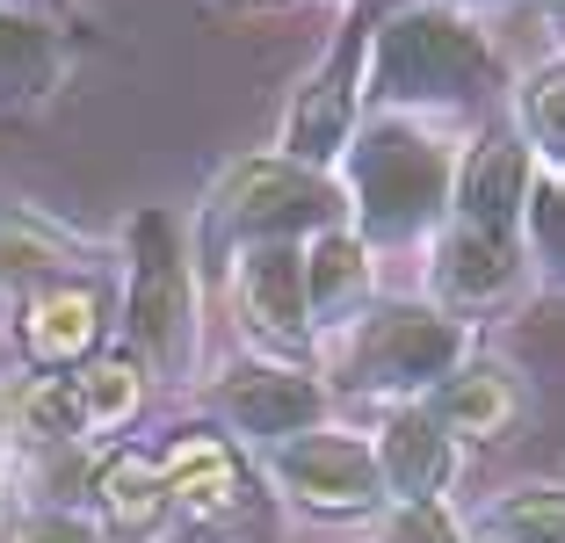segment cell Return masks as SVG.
Masks as SVG:
<instances>
[{
  "mask_svg": "<svg viewBox=\"0 0 565 543\" xmlns=\"http://www.w3.org/2000/svg\"><path fill=\"white\" fill-rule=\"evenodd\" d=\"M8 543H102V529L87 522V514L58 508V500H44V508L15 514V529H8Z\"/></svg>",
  "mask_w": 565,
  "mask_h": 543,
  "instance_id": "obj_23",
  "label": "cell"
},
{
  "mask_svg": "<svg viewBox=\"0 0 565 543\" xmlns=\"http://www.w3.org/2000/svg\"><path fill=\"white\" fill-rule=\"evenodd\" d=\"M66 254H73V239H58L51 225H36L22 211L0 217V283H44Z\"/></svg>",
  "mask_w": 565,
  "mask_h": 543,
  "instance_id": "obj_19",
  "label": "cell"
},
{
  "mask_svg": "<svg viewBox=\"0 0 565 543\" xmlns=\"http://www.w3.org/2000/svg\"><path fill=\"white\" fill-rule=\"evenodd\" d=\"M493 529L508 543H565V486H530V493L500 500Z\"/></svg>",
  "mask_w": 565,
  "mask_h": 543,
  "instance_id": "obj_21",
  "label": "cell"
},
{
  "mask_svg": "<svg viewBox=\"0 0 565 543\" xmlns=\"http://www.w3.org/2000/svg\"><path fill=\"white\" fill-rule=\"evenodd\" d=\"M0 8H30V0H0Z\"/></svg>",
  "mask_w": 565,
  "mask_h": 543,
  "instance_id": "obj_26",
  "label": "cell"
},
{
  "mask_svg": "<svg viewBox=\"0 0 565 543\" xmlns=\"http://www.w3.org/2000/svg\"><path fill=\"white\" fill-rule=\"evenodd\" d=\"M370 283V262H363V239L355 232H319V247L305 254V305L319 319H341L363 297Z\"/></svg>",
  "mask_w": 565,
  "mask_h": 543,
  "instance_id": "obj_15",
  "label": "cell"
},
{
  "mask_svg": "<svg viewBox=\"0 0 565 543\" xmlns=\"http://www.w3.org/2000/svg\"><path fill=\"white\" fill-rule=\"evenodd\" d=\"M522 203H530V152H522L515 138H486V146L471 152L465 181H457V225L515 247Z\"/></svg>",
  "mask_w": 565,
  "mask_h": 543,
  "instance_id": "obj_8",
  "label": "cell"
},
{
  "mask_svg": "<svg viewBox=\"0 0 565 543\" xmlns=\"http://www.w3.org/2000/svg\"><path fill=\"white\" fill-rule=\"evenodd\" d=\"M384 543H465V536H457V522H449L435 500H406V508L392 514V529H384Z\"/></svg>",
  "mask_w": 565,
  "mask_h": 543,
  "instance_id": "obj_24",
  "label": "cell"
},
{
  "mask_svg": "<svg viewBox=\"0 0 565 543\" xmlns=\"http://www.w3.org/2000/svg\"><path fill=\"white\" fill-rule=\"evenodd\" d=\"M102 333V297L87 283H44L30 297V312H22V348L36 362H73L87 355Z\"/></svg>",
  "mask_w": 565,
  "mask_h": 543,
  "instance_id": "obj_13",
  "label": "cell"
},
{
  "mask_svg": "<svg viewBox=\"0 0 565 543\" xmlns=\"http://www.w3.org/2000/svg\"><path fill=\"white\" fill-rule=\"evenodd\" d=\"M66 73V44L58 30L22 8H0V109H22V102H44Z\"/></svg>",
  "mask_w": 565,
  "mask_h": 543,
  "instance_id": "obj_12",
  "label": "cell"
},
{
  "mask_svg": "<svg viewBox=\"0 0 565 543\" xmlns=\"http://www.w3.org/2000/svg\"><path fill=\"white\" fill-rule=\"evenodd\" d=\"M355 51H363V22H355L341 44H333V58L319 66V81L305 87L298 116H290V160L298 167H327L333 152H341V138H349V109H355Z\"/></svg>",
  "mask_w": 565,
  "mask_h": 543,
  "instance_id": "obj_9",
  "label": "cell"
},
{
  "mask_svg": "<svg viewBox=\"0 0 565 543\" xmlns=\"http://www.w3.org/2000/svg\"><path fill=\"white\" fill-rule=\"evenodd\" d=\"M522 116H530V138L565 167V58H558V66H544V73L530 81V95H522Z\"/></svg>",
  "mask_w": 565,
  "mask_h": 543,
  "instance_id": "obj_22",
  "label": "cell"
},
{
  "mask_svg": "<svg viewBox=\"0 0 565 543\" xmlns=\"http://www.w3.org/2000/svg\"><path fill=\"white\" fill-rule=\"evenodd\" d=\"M536 225H544V247H565V189L536 196Z\"/></svg>",
  "mask_w": 565,
  "mask_h": 543,
  "instance_id": "obj_25",
  "label": "cell"
},
{
  "mask_svg": "<svg viewBox=\"0 0 565 543\" xmlns=\"http://www.w3.org/2000/svg\"><path fill=\"white\" fill-rule=\"evenodd\" d=\"M435 420L449 435H500L508 428V413H515V392H508V370H465V377H449L435 392Z\"/></svg>",
  "mask_w": 565,
  "mask_h": 543,
  "instance_id": "obj_16",
  "label": "cell"
},
{
  "mask_svg": "<svg viewBox=\"0 0 565 543\" xmlns=\"http://www.w3.org/2000/svg\"><path fill=\"white\" fill-rule=\"evenodd\" d=\"M225 413H233L247 435H305L319 428V413H327V392H319L312 377H298V370H233L225 377Z\"/></svg>",
  "mask_w": 565,
  "mask_h": 543,
  "instance_id": "obj_10",
  "label": "cell"
},
{
  "mask_svg": "<svg viewBox=\"0 0 565 543\" xmlns=\"http://www.w3.org/2000/svg\"><path fill=\"white\" fill-rule=\"evenodd\" d=\"M66 392H73V413H81L87 428H117V420H131V406H138V370L131 362H95V370L73 377Z\"/></svg>",
  "mask_w": 565,
  "mask_h": 543,
  "instance_id": "obj_20",
  "label": "cell"
},
{
  "mask_svg": "<svg viewBox=\"0 0 565 543\" xmlns=\"http://www.w3.org/2000/svg\"><path fill=\"white\" fill-rule=\"evenodd\" d=\"M457 471V449H449V428L435 420L428 406H406L384 420L377 443V478H392V493L406 500H435V486Z\"/></svg>",
  "mask_w": 565,
  "mask_h": 543,
  "instance_id": "obj_11",
  "label": "cell"
},
{
  "mask_svg": "<svg viewBox=\"0 0 565 543\" xmlns=\"http://www.w3.org/2000/svg\"><path fill=\"white\" fill-rule=\"evenodd\" d=\"M102 508H109V522L146 529L152 514L167 508V471H160L152 457H138V449L109 457V471H102Z\"/></svg>",
  "mask_w": 565,
  "mask_h": 543,
  "instance_id": "obj_18",
  "label": "cell"
},
{
  "mask_svg": "<svg viewBox=\"0 0 565 543\" xmlns=\"http://www.w3.org/2000/svg\"><path fill=\"white\" fill-rule=\"evenodd\" d=\"M160 471H167V500H182V508H196V514H233L239 500H247L239 464L217 443H182Z\"/></svg>",
  "mask_w": 565,
  "mask_h": 543,
  "instance_id": "obj_14",
  "label": "cell"
},
{
  "mask_svg": "<svg viewBox=\"0 0 565 543\" xmlns=\"http://www.w3.org/2000/svg\"><path fill=\"white\" fill-rule=\"evenodd\" d=\"M282 486L319 514H363L377 500V449L349 443V435H298V443L276 449Z\"/></svg>",
  "mask_w": 565,
  "mask_h": 543,
  "instance_id": "obj_6",
  "label": "cell"
},
{
  "mask_svg": "<svg viewBox=\"0 0 565 543\" xmlns=\"http://www.w3.org/2000/svg\"><path fill=\"white\" fill-rule=\"evenodd\" d=\"M239 312L262 341L290 348L298 355L312 341V305H305V254L290 239H268L239 262Z\"/></svg>",
  "mask_w": 565,
  "mask_h": 543,
  "instance_id": "obj_7",
  "label": "cell"
},
{
  "mask_svg": "<svg viewBox=\"0 0 565 543\" xmlns=\"http://www.w3.org/2000/svg\"><path fill=\"white\" fill-rule=\"evenodd\" d=\"M515 283V247L508 239H486V232L457 225L443 239V290L449 297H493Z\"/></svg>",
  "mask_w": 565,
  "mask_h": 543,
  "instance_id": "obj_17",
  "label": "cell"
},
{
  "mask_svg": "<svg viewBox=\"0 0 565 543\" xmlns=\"http://www.w3.org/2000/svg\"><path fill=\"white\" fill-rule=\"evenodd\" d=\"M131 341L146 348L160 370H174L189 348V276H182V247H174V217L146 211L131 225Z\"/></svg>",
  "mask_w": 565,
  "mask_h": 543,
  "instance_id": "obj_4",
  "label": "cell"
},
{
  "mask_svg": "<svg viewBox=\"0 0 565 543\" xmlns=\"http://www.w3.org/2000/svg\"><path fill=\"white\" fill-rule=\"evenodd\" d=\"M449 196V160L414 138L406 124H370V138L355 146V203H363L370 239H414Z\"/></svg>",
  "mask_w": 565,
  "mask_h": 543,
  "instance_id": "obj_2",
  "label": "cell"
},
{
  "mask_svg": "<svg viewBox=\"0 0 565 543\" xmlns=\"http://www.w3.org/2000/svg\"><path fill=\"white\" fill-rule=\"evenodd\" d=\"M0 435H8V406H0Z\"/></svg>",
  "mask_w": 565,
  "mask_h": 543,
  "instance_id": "obj_27",
  "label": "cell"
},
{
  "mask_svg": "<svg viewBox=\"0 0 565 543\" xmlns=\"http://www.w3.org/2000/svg\"><path fill=\"white\" fill-rule=\"evenodd\" d=\"M465 333L449 319L420 312V305H384L355 341V384H392V392H428L435 377H449Z\"/></svg>",
  "mask_w": 565,
  "mask_h": 543,
  "instance_id": "obj_5",
  "label": "cell"
},
{
  "mask_svg": "<svg viewBox=\"0 0 565 543\" xmlns=\"http://www.w3.org/2000/svg\"><path fill=\"white\" fill-rule=\"evenodd\" d=\"M333 211H341V196H333L327 174H312L298 160H254L211 196V254L233 247V239L268 247V239H290L305 225L333 232Z\"/></svg>",
  "mask_w": 565,
  "mask_h": 543,
  "instance_id": "obj_3",
  "label": "cell"
},
{
  "mask_svg": "<svg viewBox=\"0 0 565 543\" xmlns=\"http://www.w3.org/2000/svg\"><path fill=\"white\" fill-rule=\"evenodd\" d=\"M493 81L486 44L449 15V8H406L384 22L377 36V87L392 102H449V95H479Z\"/></svg>",
  "mask_w": 565,
  "mask_h": 543,
  "instance_id": "obj_1",
  "label": "cell"
}]
</instances>
